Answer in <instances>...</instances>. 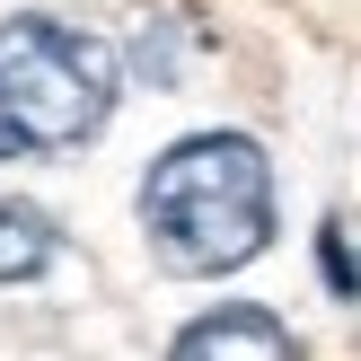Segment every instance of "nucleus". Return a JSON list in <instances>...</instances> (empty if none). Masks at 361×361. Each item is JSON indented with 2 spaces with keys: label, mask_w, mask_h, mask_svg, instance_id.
I'll return each mask as SVG.
<instances>
[{
  "label": "nucleus",
  "mask_w": 361,
  "mask_h": 361,
  "mask_svg": "<svg viewBox=\"0 0 361 361\" xmlns=\"http://www.w3.org/2000/svg\"><path fill=\"white\" fill-rule=\"evenodd\" d=\"M53 247L62 238H53V221L35 203H0V282H35L53 264Z\"/></svg>",
  "instance_id": "4"
},
{
  "label": "nucleus",
  "mask_w": 361,
  "mask_h": 361,
  "mask_svg": "<svg viewBox=\"0 0 361 361\" xmlns=\"http://www.w3.org/2000/svg\"><path fill=\"white\" fill-rule=\"evenodd\" d=\"M317 264H326V282H335L344 300H361V256L344 247V229H326V238H317Z\"/></svg>",
  "instance_id": "5"
},
{
  "label": "nucleus",
  "mask_w": 361,
  "mask_h": 361,
  "mask_svg": "<svg viewBox=\"0 0 361 361\" xmlns=\"http://www.w3.org/2000/svg\"><path fill=\"white\" fill-rule=\"evenodd\" d=\"M141 229L150 256L185 282L238 274L274 247V168L247 133H194L150 159L141 176Z\"/></svg>",
  "instance_id": "1"
},
{
  "label": "nucleus",
  "mask_w": 361,
  "mask_h": 361,
  "mask_svg": "<svg viewBox=\"0 0 361 361\" xmlns=\"http://www.w3.org/2000/svg\"><path fill=\"white\" fill-rule=\"evenodd\" d=\"M0 159H9V141H0Z\"/></svg>",
  "instance_id": "6"
},
{
  "label": "nucleus",
  "mask_w": 361,
  "mask_h": 361,
  "mask_svg": "<svg viewBox=\"0 0 361 361\" xmlns=\"http://www.w3.org/2000/svg\"><path fill=\"white\" fill-rule=\"evenodd\" d=\"M168 361H300L291 326H282L274 309H247V300H229V309H203L185 335L168 344Z\"/></svg>",
  "instance_id": "3"
},
{
  "label": "nucleus",
  "mask_w": 361,
  "mask_h": 361,
  "mask_svg": "<svg viewBox=\"0 0 361 361\" xmlns=\"http://www.w3.org/2000/svg\"><path fill=\"white\" fill-rule=\"evenodd\" d=\"M123 62L106 35L62 18H0V141L9 150H80L115 115Z\"/></svg>",
  "instance_id": "2"
}]
</instances>
